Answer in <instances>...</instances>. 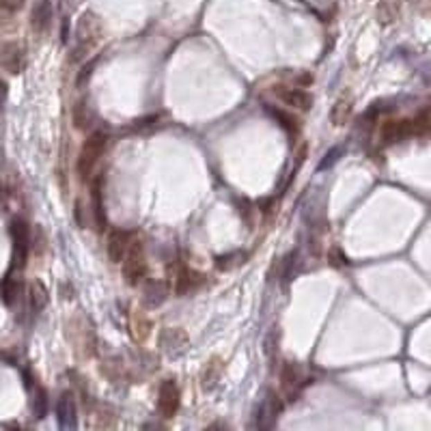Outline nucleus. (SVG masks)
Masks as SVG:
<instances>
[{
    "label": "nucleus",
    "mask_w": 431,
    "mask_h": 431,
    "mask_svg": "<svg viewBox=\"0 0 431 431\" xmlns=\"http://www.w3.org/2000/svg\"><path fill=\"white\" fill-rule=\"evenodd\" d=\"M102 30L104 26L100 17L91 11L82 13V17L78 19V26H76V58L89 54L97 46V42L102 39Z\"/></svg>",
    "instance_id": "obj_1"
},
{
    "label": "nucleus",
    "mask_w": 431,
    "mask_h": 431,
    "mask_svg": "<svg viewBox=\"0 0 431 431\" xmlns=\"http://www.w3.org/2000/svg\"><path fill=\"white\" fill-rule=\"evenodd\" d=\"M104 149H106V134L104 132H95L85 141L80 155H78V175H80V179L91 177L97 162H100V158H102Z\"/></svg>",
    "instance_id": "obj_2"
},
{
    "label": "nucleus",
    "mask_w": 431,
    "mask_h": 431,
    "mask_svg": "<svg viewBox=\"0 0 431 431\" xmlns=\"http://www.w3.org/2000/svg\"><path fill=\"white\" fill-rule=\"evenodd\" d=\"M147 276V257H145V244L141 240H132L130 250L123 259V281L132 287L143 285Z\"/></svg>",
    "instance_id": "obj_3"
},
{
    "label": "nucleus",
    "mask_w": 431,
    "mask_h": 431,
    "mask_svg": "<svg viewBox=\"0 0 431 431\" xmlns=\"http://www.w3.org/2000/svg\"><path fill=\"white\" fill-rule=\"evenodd\" d=\"M11 238H13V270H22L28 259L30 250V229L26 220L15 218L11 222Z\"/></svg>",
    "instance_id": "obj_4"
},
{
    "label": "nucleus",
    "mask_w": 431,
    "mask_h": 431,
    "mask_svg": "<svg viewBox=\"0 0 431 431\" xmlns=\"http://www.w3.org/2000/svg\"><path fill=\"white\" fill-rule=\"evenodd\" d=\"M179 410V388L175 380H164L158 390V412L164 419H173Z\"/></svg>",
    "instance_id": "obj_5"
},
{
    "label": "nucleus",
    "mask_w": 431,
    "mask_h": 431,
    "mask_svg": "<svg viewBox=\"0 0 431 431\" xmlns=\"http://www.w3.org/2000/svg\"><path fill=\"white\" fill-rule=\"evenodd\" d=\"M274 95L279 97L283 104H287L293 110L306 112L313 106V95L300 87H274Z\"/></svg>",
    "instance_id": "obj_6"
},
{
    "label": "nucleus",
    "mask_w": 431,
    "mask_h": 431,
    "mask_svg": "<svg viewBox=\"0 0 431 431\" xmlns=\"http://www.w3.org/2000/svg\"><path fill=\"white\" fill-rule=\"evenodd\" d=\"M407 136H414L410 119H388L380 127V141L384 145H395L399 141H405Z\"/></svg>",
    "instance_id": "obj_7"
},
{
    "label": "nucleus",
    "mask_w": 431,
    "mask_h": 431,
    "mask_svg": "<svg viewBox=\"0 0 431 431\" xmlns=\"http://www.w3.org/2000/svg\"><path fill=\"white\" fill-rule=\"evenodd\" d=\"M130 244H132V235L127 231H121V229H114L108 233V240H106V254L112 263H123L125 254L130 250Z\"/></svg>",
    "instance_id": "obj_8"
},
{
    "label": "nucleus",
    "mask_w": 431,
    "mask_h": 431,
    "mask_svg": "<svg viewBox=\"0 0 431 431\" xmlns=\"http://www.w3.org/2000/svg\"><path fill=\"white\" fill-rule=\"evenodd\" d=\"M78 410H76V397L71 393H63L56 401V421L61 429H73L78 425Z\"/></svg>",
    "instance_id": "obj_9"
},
{
    "label": "nucleus",
    "mask_w": 431,
    "mask_h": 431,
    "mask_svg": "<svg viewBox=\"0 0 431 431\" xmlns=\"http://www.w3.org/2000/svg\"><path fill=\"white\" fill-rule=\"evenodd\" d=\"M351 110H354V97H351L349 93L341 95L330 110V123L335 127L345 125L349 121V116H351Z\"/></svg>",
    "instance_id": "obj_10"
},
{
    "label": "nucleus",
    "mask_w": 431,
    "mask_h": 431,
    "mask_svg": "<svg viewBox=\"0 0 431 431\" xmlns=\"http://www.w3.org/2000/svg\"><path fill=\"white\" fill-rule=\"evenodd\" d=\"M52 22V3L50 0H37L33 13H30V24L35 33H46Z\"/></svg>",
    "instance_id": "obj_11"
},
{
    "label": "nucleus",
    "mask_w": 431,
    "mask_h": 431,
    "mask_svg": "<svg viewBox=\"0 0 431 431\" xmlns=\"http://www.w3.org/2000/svg\"><path fill=\"white\" fill-rule=\"evenodd\" d=\"M0 67L9 73H19L22 69V50L15 44H3L0 46Z\"/></svg>",
    "instance_id": "obj_12"
},
{
    "label": "nucleus",
    "mask_w": 431,
    "mask_h": 431,
    "mask_svg": "<svg viewBox=\"0 0 431 431\" xmlns=\"http://www.w3.org/2000/svg\"><path fill=\"white\" fill-rule=\"evenodd\" d=\"M194 279H199L197 274L190 272L184 263H177V267L173 272V291L177 293V296H186L194 287Z\"/></svg>",
    "instance_id": "obj_13"
},
{
    "label": "nucleus",
    "mask_w": 431,
    "mask_h": 431,
    "mask_svg": "<svg viewBox=\"0 0 431 431\" xmlns=\"http://www.w3.org/2000/svg\"><path fill=\"white\" fill-rule=\"evenodd\" d=\"M222 373H225V364H222L220 358H211V360L205 364L203 373H201V386H203L205 393H209V390H213L216 386H218Z\"/></svg>",
    "instance_id": "obj_14"
},
{
    "label": "nucleus",
    "mask_w": 431,
    "mask_h": 431,
    "mask_svg": "<svg viewBox=\"0 0 431 431\" xmlns=\"http://www.w3.org/2000/svg\"><path fill=\"white\" fill-rule=\"evenodd\" d=\"M401 15V0H380V5L376 9V17L382 26L395 24Z\"/></svg>",
    "instance_id": "obj_15"
},
{
    "label": "nucleus",
    "mask_w": 431,
    "mask_h": 431,
    "mask_svg": "<svg viewBox=\"0 0 431 431\" xmlns=\"http://www.w3.org/2000/svg\"><path fill=\"white\" fill-rule=\"evenodd\" d=\"M270 112H272V116L279 121V125H281L289 136H296V134L300 132V121H298L293 114H289V112H285V110H279V108H272Z\"/></svg>",
    "instance_id": "obj_16"
},
{
    "label": "nucleus",
    "mask_w": 431,
    "mask_h": 431,
    "mask_svg": "<svg viewBox=\"0 0 431 431\" xmlns=\"http://www.w3.org/2000/svg\"><path fill=\"white\" fill-rule=\"evenodd\" d=\"M182 335H184V332L177 330V328H168V330L162 332L160 343H162V349L166 351L168 356H177V354H182V351H177V347H179L177 339H179Z\"/></svg>",
    "instance_id": "obj_17"
},
{
    "label": "nucleus",
    "mask_w": 431,
    "mask_h": 431,
    "mask_svg": "<svg viewBox=\"0 0 431 431\" xmlns=\"http://www.w3.org/2000/svg\"><path fill=\"white\" fill-rule=\"evenodd\" d=\"M281 380H283V390H285V393L291 395L293 390H298V382H300V371H298V367L293 364V362H287L283 367Z\"/></svg>",
    "instance_id": "obj_18"
},
{
    "label": "nucleus",
    "mask_w": 431,
    "mask_h": 431,
    "mask_svg": "<svg viewBox=\"0 0 431 431\" xmlns=\"http://www.w3.org/2000/svg\"><path fill=\"white\" fill-rule=\"evenodd\" d=\"M166 300V285L164 283H151L145 289V304L147 306H160Z\"/></svg>",
    "instance_id": "obj_19"
},
{
    "label": "nucleus",
    "mask_w": 431,
    "mask_h": 431,
    "mask_svg": "<svg viewBox=\"0 0 431 431\" xmlns=\"http://www.w3.org/2000/svg\"><path fill=\"white\" fill-rule=\"evenodd\" d=\"M46 304H48V289L44 287V283L35 281L30 285V308L39 313L46 308Z\"/></svg>",
    "instance_id": "obj_20"
},
{
    "label": "nucleus",
    "mask_w": 431,
    "mask_h": 431,
    "mask_svg": "<svg viewBox=\"0 0 431 431\" xmlns=\"http://www.w3.org/2000/svg\"><path fill=\"white\" fill-rule=\"evenodd\" d=\"M132 330H134V337L139 343H145L151 335V322L143 315V313H136L134 315V322H132Z\"/></svg>",
    "instance_id": "obj_21"
},
{
    "label": "nucleus",
    "mask_w": 431,
    "mask_h": 431,
    "mask_svg": "<svg viewBox=\"0 0 431 431\" xmlns=\"http://www.w3.org/2000/svg\"><path fill=\"white\" fill-rule=\"evenodd\" d=\"M33 410L37 419H44L46 412H48V395L42 386H35V393H33Z\"/></svg>",
    "instance_id": "obj_22"
},
{
    "label": "nucleus",
    "mask_w": 431,
    "mask_h": 431,
    "mask_svg": "<svg viewBox=\"0 0 431 431\" xmlns=\"http://www.w3.org/2000/svg\"><path fill=\"white\" fill-rule=\"evenodd\" d=\"M17 293H19V283L9 274V276L5 279V283H3V302L7 306H11L17 300Z\"/></svg>",
    "instance_id": "obj_23"
},
{
    "label": "nucleus",
    "mask_w": 431,
    "mask_h": 431,
    "mask_svg": "<svg viewBox=\"0 0 431 431\" xmlns=\"http://www.w3.org/2000/svg\"><path fill=\"white\" fill-rule=\"evenodd\" d=\"M328 259H330V265L332 267H343L345 265V254H343V250L339 248V246H332L330 250H328Z\"/></svg>",
    "instance_id": "obj_24"
},
{
    "label": "nucleus",
    "mask_w": 431,
    "mask_h": 431,
    "mask_svg": "<svg viewBox=\"0 0 431 431\" xmlns=\"http://www.w3.org/2000/svg\"><path fill=\"white\" fill-rule=\"evenodd\" d=\"M341 153H343V151H341V147H335L332 151H328V153H326V160L319 164V168L324 170V168H328L330 164H335V162L339 160V155H341Z\"/></svg>",
    "instance_id": "obj_25"
},
{
    "label": "nucleus",
    "mask_w": 431,
    "mask_h": 431,
    "mask_svg": "<svg viewBox=\"0 0 431 431\" xmlns=\"http://www.w3.org/2000/svg\"><path fill=\"white\" fill-rule=\"evenodd\" d=\"M26 0H0V5H3L5 9L9 11H17V9H22L24 7Z\"/></svg>",
    "instance_id": "obj_26"
},
{
    "label": "nucleus",
    "mask_w": 431,
    "mask_h": 431,
    "mask_svg": "<svg viewBox=\"0 0 431 431\" xmlns=\"http://www.w3.org/2000/svg\"><path fill=\"white\" fill-rule=\"evenodd\" d=\"M5 100H7V82L0 80V106L5 104Z\"/></svg>",
    "instance_id": "obj_27"
}]
</instances>
